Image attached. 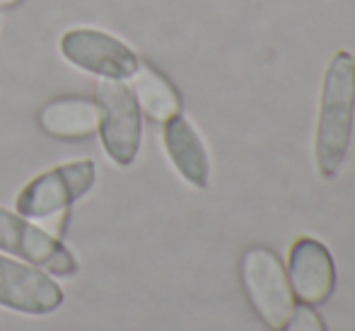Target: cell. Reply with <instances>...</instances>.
Masks as SVG:
<instances>
[{"mask_svg": "<svg viewBox=\"0 0 355 331\" xmlns=\"http://www.w3.org/2000/svg\"><path fill=\"white\" fill-rule=\"evenodd\" d=\"M355 114V56L338 51L331 58L324 78L322 104H319L314 160L319 177L331 179L338 174L348 153Z\"/></svg>", "mask_w": 355, "mask_h": 331, "instance_id": "6da1fadb", "label": "cell"}, {"mask_svg": "<svg viewBox=\"0 0 355 331\" xmlns=\"http://www.w3.org/2000/svg\"><path fill=\"white\" fill-rule=\"evenodd\" d=\"M242 285L254 312L273 331H285L293 319L297 303L290 288L288 271L276 252L268 247H249L239 264Z\"/></svg>", "mask_w": 355, "mask_h": 331, "instance_id": "7a4b0ae2", "label": "cell"}, {"mask_svg": "<svg viewBox=\"0 0 355 331\" xmlns=\"http://www.w3.org/2000/svg\"><path fill=\"white\" fill-rule=\"evenodd\" d=\"M94 104L99 112V135L114 164L128 167L138 158L143 138L141 107L123 80H99Z\"/></svg>", "mask_w": 355, "mask_h": 331, "instance_id": "3957f363", "label": "cell"}, {"mask_svg": "<svg viewBox=\"0 0 355 331\" xmlns=\"http://www.w3.org/2000/svg\"><path fill=\"white\" fill-rule=\"evenodd\" d=\"M94 162L92 160H73V162L51 167L49 172L34 177L15 198V208L22 218L34 223L68 210L78 198L92 189L94 184Z\"/></svg>", "mask_w": 355, "mask_h": 331, "instance_id": "277c9868", "label": "cell"}, {"mask_svg": "<svg viewBox=\"0 0 355 331\" xmlns=\"http://www.w3.org/2000/svg\"><path fill=\"white\" fill-rule=\"evenodd\" d=\"M0 249L58 278L78 273V262L61 239L8 208H0Z\"/></svg>", "mask_w": 355, "mask_h": 331, "instance_id": "5b68a950", "label": "cell"}, {"mask_svg": "<svg viewBox=\"0 0 355 331\" xmlns=\"http://www.w3.org/2000/svg\"><path fill=\"white\" fill-rule=\"evenodd\" d=\"M61 53L71 66L87 70L99 80H128L141 66L128 44L89 27L68 29L61 37Z\"/></svg>", "mask_w": 355, "mask_h": 331, "instance_id": "8992f818", "label": "cell"}, {"mask_svg": "<svg viewBox=\"0 0 355 331\" xmlns=\"http://www.w3.org/2000/svg\"><path fill=\"white\" fill-rule=\"evenodd\" d=\"M0 305L22 314H51L63 305V290L51 273L0 254Z\"/></svg>", "mask_w": 355, "mask_h": 331, "instance_id": "52a82bcc", "label": "cell"}, {"mask_svg": "<svg viewBox=\"0 0 355 331\" xmlns=\"http://www.w3.org/2000/svg\"><path fill=\"white\" fill-rule=\"evenodd\" d=\"M288 280L300 300L307 307L324 305L336 288V266L322 242L302 237L293 244L288 259Z\"/></svg>", "mask_w": 355, "mask_h": 331, "instance_id": "ba28073f", "label": "cell"}, {"mask_svg": "<svg viewBox=\"0 0 355 331\" xmlns=\"http://www.w3.org/2000/svg\"><path fill=\"white\" fill-rule=\"evenodd\" d=\"M162 143H164V150H167L169 160H172L174 169H177L191 187L206 189L211 164H208V153H206V148H203L201 135L196 133L191 121L184 119L182 114L169 119V121H164Z\"/></svg>", "mask_w": 355, "mask_h": 331, "instance_id": "9c48e42d", "label": "cell"}, {"mask_svg": "<svg viewBox=\"0 0 355 331\" xmlns=\"http://www.w3.org/2000/svg\"><path fill=\"white\" fill-rule=\"evenodd\" d=\"M39 126L53 138L85 140L97 133L99 112L97 104L83 97H61L44 104L39 112Z\"/></svg>", "mask_w": 355, "mask_h": 331, "instance_id": "30bf717a", "label": "cell"}, {"mask_svg": "<svg viewBox=\"0 0 355 331\" xmlns=\"http://www.w3.org/2000/svg\"><path fill=\"white\" fill-rule=\"evenodd\" d=\"M128 80H131L128 87H131L141 112L148 114L153 121L164 124L182 114V97H179L177 87L157 68L141 63Z\"/></svg>", "mask_w": 355, "mask_h": 331, "instance_id": "8fae6325", "label": "cell"}, {"mask_svg": "<svg viewBox=\"0 0 355 331\" xmlns=\"http://www.w3.org/2000/svg\"><path fill=\"white\" fill-rule=\"evenodd\" d=\"M285 331H327V327H324V322L319 319V314L314 312V307L302 305V307L295 309L293 319H290Z\"/></svg>", "mask_w": 355, "mask_h": 331, "instance_id": "7c38bea8", "label": "cell"}, {"mask_svg": "<svg viewBox=\"0 0 355 331\" xmlns=\"http://www.w3.org/2000/svg\"><path fill=\"white\" fill-rule=\"evenodd\" d=\"M0 3H3V5H15L17 0H0Z\"/></svg>", "mask_w": 355, "mask_h": 331, "instance_id": "4fadbf2b", "label": "cell"}]
</instances>
